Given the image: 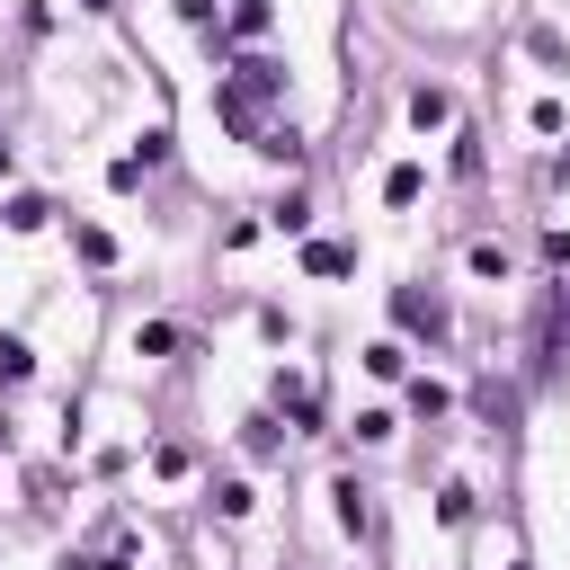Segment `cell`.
Returning a JSON list of instances; mask_svg holds the SVG:
<instances>
[{"mask_svg":"<svg viewBox=\"0 0 570 570\" xmlns=\"http://www.w3.org/2000/svg\"><path fill=\"white\" fill-rule=\"evenodd\" d=\"M392 312H401V321H410V330H428V338H436V330H445V312H436V303H428V294H392Z\"/></svg>","mask_w":570,"mask_h":570,"instance_id":"obj_1","label":"cell"},{"mask_svg":"<svg viewBox=\"0 0 570 570\" xmlns=\"http://www.w3.org/2000/svg\"><path fill=\"white\" fill-rule=\"evenodd\" d=\"M330 499H338V525H347V534H365V525H374V508H365V490H356V481H338Z\"/></svg>","mask_w":570,"mask_h":570,"instance_id":"obj_2","label":"cell"},{"mask_svg":"<svg viewBox=\"0 0 570 570\" xmlns=\"http://www.w3.org/2000/svg\"><path fill=\"white\" fill-rule=\"evenodd\" d=\"M445 116H454V107H445V89H419V98H410V125H419V134H428V125H445Z\"/></svg>","mask_w":570,"mask_h":570,"instance_id":"obj_3","label":"cell"},{"mask_svg":"<svg viewBox=\"0 0 570 570\" xmlns=\"http://www.w3.org/2000/svg\"><path fill=\"white\" fill-rule=\"evenodd\" d=\"M303 267H312V276H338V267H347V249H338V240H312V249H303Z\"/></svg>","mask_w":570,"mask_h":570,"instance_id":"obj_4","label":"cell"},{"mask_svg":"<svg viewBox=\"0 0 570 570\" xmlns=\"http://www.w3.org/2000/svg\"><path fill=\"white\" fill-rule=\"evenodd\" d=\"M223 27H232V36H258V27H267V0H232V18H223Z\"/></svg>","mask_w":570,"mask_h":570,"instance_id":"obj_5","label":"cell"},{"mask_svg":"<svg viewBox=\"0 0 570 570\" xmlns=\"http://www.w3.org/2000/svg\"><path fill=\"white\" fill-rule=\"evenodd\" d=\"M383 196H392V205H419V169H410V160H401V169H392V178H383Z\"/></svg>","mask_w":570,"mask_h":570,"instance_id":"obj_6","label":"cell"},{"mask_svg":"<svg viewBox=\"0 0 570 570\" xmlns=\"http://www.w3.org/2000/svg\"><path fill=\"white\" fill-rule=\"evenodd\" d=\"M45 214H53V205H45V196H9V223H18V232H36V223H45Z\"/></svg>","mask_w":570,"mask_h":570,"instance_id":"obj_7","label":"cell"},{"mask_svg":"<svg viewBox=\"0 0 570 570\" xmlns=\"http://www.w3.org/2000/svg\"><path fill=\"white\" fill-rule=\"evenodd\" d=\"M0 383H27V347L18 338H0Z\"/></svg>","mask_w":570,"mask_h":570,"instance_id":"obj_8","label":"cell"},{"mask_svg":"<svg viewBox=\"0 0 570 570\" xmlns=\"http://www.w3.org/2000/svg\"><path fill=\"white\" fill-rule=\"evenodd\" d=\"M178 9H187V18H196V27L214 36V0H178Z\"/></svg>","mask_w":570,"mask_h":570,"instance_id":"obj_9","label":"cell"},{"mask_svg":"<svg viewBox=\"0 0 570 570\" xmlns=\"http://www.w3.org/2000/svg\"><path fill=\"white\" fill-rule=\"evenodd\" d=\"M71 570H125V561H71Z\"/></svg>","mask_w":570,"mask_h":570,"instance_id":"obj_10","label":"cell"},{"mask_svg":"<svg viewBox=\"0 0 570 570\" xmlns=\"http://www.w3.org/2000/svg\"><path fill=\"white\" fill-rule=\"evenodd\" d=\"M0 169H9V142H0Z\"/></svg>","mask_w":570,"mask_h":570,"instance_id":"obj_11","label":"cell"}]
</instances>
